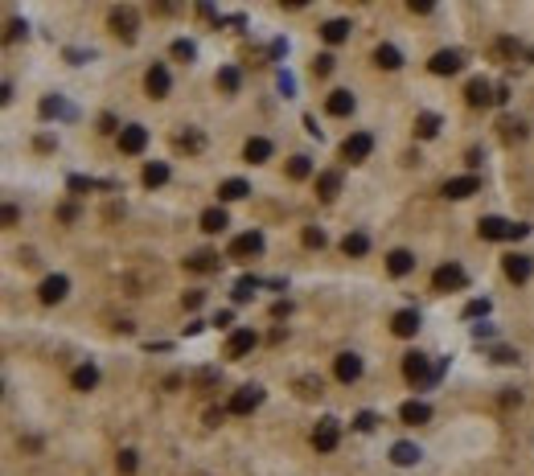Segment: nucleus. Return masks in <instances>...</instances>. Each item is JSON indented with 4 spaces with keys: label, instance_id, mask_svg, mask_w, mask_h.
I'll return each mask as SVG.
<instances>
[{
    "label": "nucleus",
    "instance_id": "1",
    "mask_svg": "<svg viewBox=\"0 0 534 476\" xmlns=\"http://www.w3.org/2000/svg\"><path fill=\"white\" fill-rule=\"evenodd\" d=\"M477 234L485 243H505V238H526L531 226L526 222H505V218H481L477 222Z\"/></svg>",
    "mask_w": 534,
    "mask_h": 476
},
{
    "label": "nucleus",
    "instance_id": "2",
    "mask_svg": "<svg viewBox=\"0 0 534 476\" xmlns=\"http://www.w3.org/2000/svg\"><path fill=\"white\" fill-rule=\"evenodd\" d=\"M464 284H469V275H464V267H456V263H444V267L432 271V288H436V292H452V288H464Z\"/></svg>",
    "mask_w": 534,
    "mask_h": 476
},
{
    "label": "nucleus",
    "instance_id": "3",
    "mask_svg": "<svg viewBox=\"0 0 534 476\" xmlns=\"http://www.w3.org/2000/svg\"><path fill=\"white\" fill-rule=\"evenodd\" d=\"M337 443H341V423L325 415V419L316 423V432H312V448H316V452H333Z\"/></svg>",
    "mask_w": 534,
    "mask_h": 476
},
{
    "label": "nucleus",
    "instance_id": "4",
    "mask_svg": "<svg viewBox=\"0 0 534 476\" xmlns=\"http://www.w3.org/2000/svg\"><path fill=\"white\" fill-rule=\"evenodd\" d=\"M370 152H374V136H370V131H354V136H346V144H341V156H346L350 165L366 161Z\"/></svg>",
    "mask_w": 534,
    "mask_h": 476
},
{
    "label": "nucleus",
    "instance_id": "5",
    "mask_svg": "<svg viewBox=\"0 0 534 476\" xmlns=\"http://www.w3.org/2000/svg\"><path fill=\"white\" fill-rule=\"evenodd\" d=\"M259 402H264V390L259 386H243V390L230 394V407H226V411H230V415H251Z\"/></svg>",
    "mask_w": 534,
    "mask_h": 476
},
{
    "label": "nucleus",
    "instance_id": "6",
    "mask_svg": "<svg viewBox=\"0 0 534 476\" xmlns=\"http://www.w3.org/2000/svg\"><path fill=\"white\" fill-rule=\"evenodd\" d=\"M403 374H407V382H436V370L428 366L423 353H407L403 357Z\"/></svg>",
    "mask_w": 534,
    "mask_h": 476
},
{
    "label": "nucleus",
    "instance_id": "7",
    "mask_svg": "<svg viewBox=\"0 0 534 476\" xmlns=\"http://www.w3.org/2000/svg\"><path fill=\"white\" fill-rule=\"evenodd\" d=\"M148 148V128H140V124H128V128H120V152H128V156H140Z\"/></svg>",
    "mask_w": 534,
    "mask_h": 476
},
{
    "label": "nucleus",
    "instance_id": "8",
    "mask_svg": "<svg viewBox=\"0 0 534 476\" xmlns=\"http://www.w3.org/2000/svg\"><path fill=\"white\" fill-rule=\"evenodd\" d=\"M501 271H505V279L526 284V279L534 275V259L531 255H505V259H501Z\"/></svg>",
    "mask_w": 534,
    "mask_h": 476
},
{
    "label": "nucleus",
    "instance_id": "9",
    "mask_svg": "<svg viewBox=\"0 0 534 476\" xmlns=\"http://www.w3.org/2000/svg\"><path fill=\"white\" fill-rule=\"evenodd\" d=\"M264 251V234L259 230H247L230 243V259H247V255H259Z\"/></svg>",
    "mask_w": 534,
    "mask_h": 476
},
{
    "label": "nucleus",
    "instance_id": "10",
    "mask_svg": "<svg viewBox=\"0 0 534 476\" xmlns=\"http://www.w3.org/2000/svg\"><path fill=\"white\" fill-rule=\"evenodd\" d=\"M460 66H464V54H460V49H440V54H432V62H428L432 74H456Z\"/></svg>",
    "mask_w": 534,
    "mask_h": 476
},
{
    "label": "nucleus",
    "instance_id": "11",
    "mask_svg": "<svg viewBox=\"0 0 534 476\" xmlns=\"http://www.w3.org/2000/svg\"><path fill=\"white\" fill-rule=\"evenodd\" d=\"M169 87H173V79H169V70H165L161 62H152V70L144 74V90H148L152 99H165V95H169Z\"/></svg>",
    "mask_w": 534,
    "mask_h": 476
},
{
    "label": "nucleus",
    "instance_id": "12",
    "mask_svg": "<svg viewBox=\"0 0 534 476\" xmlns=\"http://www.w3.org/2000/svg\"><path fill=\"white\" fill-rule=\"evenodd\" d=\"M333 374H337V382H357L362 378V357L357 353H337V361H333Z\"/></svg>",
    "mask_w": 534,
    "mask_h": 476
},
{
    "label": "nucleus",
    "instance_id": "13",
    "mask_svg": "<svg viewBox=\"0 0 534 476\" xmlns=\"http://www.w3.org/2000/svg\"><path fill=\"white\" fill-rule=\"evenodd\" d=\"M111 33H115V38H124V42H136V13L128 8V4L111 13Z\"/></svg>",
    "mask_w": 534,
    "mask_h": 476
},
{
    "label": "nucleus",
    "instance_id": "14",
    "mask_svg": "<svg viewBox=\"0 0 534 476\" xmlns=\"http://www.w3.org/2000/svg\"><path fill=\"white\" fill-rule=\"evenodd\" d=\"M255 345H259V337H255L251 329H234L230 341H226V357H247Z\"/></svg>",
    "mask_w": 534,
    "mask_h": 476
},
{
    "label": "nucleus",
    "instance_id": "15",
    "mask_svg": "<svg viewBox=\"0 0 534 476\" xmlns=\"http://www.w3.org/2000/svg\"><path fill=\"white\" fill-rule=\"evenodd\" d=\"M481 189V181L477 177H452L444 185V197H452V202H464V197H473Z\"/></svg>",
    "mask_w": 534,
    "mask_h": 476
},
{
    "label": "nucleus",
    "instance_id": "16",
    "mask_svg": "<svg viewBox=\"0 0 534 476\" xmlns=\"http://www.w3.org/2000/svg\"><path fill=\"white\" fill-rule=\"evenodd\" d=\"M464 99H469V107H490V103H497V90H490L485 79H473L464 87Z\"/></svg>",
    "mask_w": 534,
    "mask_h": 476
},
{
    "label": "nucleus",
    "instance_id": "17",
    "mask_svg": "<svg viewBox=\"0 0 534 476\" xmlns=\"http://www.w3.org/2000/svg\"><path fill=\"white\" fill-rule=\"evenodd\" d=\"M66 292H70V279L66 275H49V279H42V288H38L42 304H58Z\"/></svg>",
    "mask_w": 534,
    "mask_h": 476
},
{
    "label": "nucleus",
    "instance_id": "18",
    "mask_svg": "<svg viewBox=\"0 0 534 476\" xmlns=\"http://www.w3.org/2000/svg\"><path fill=\"white\" fill-rule=\"evenodd\" d=\"M415 329H419V312L415 308H403V312L391 316V333L395 337H415Z\"/></svg>",
    "mask_w": 534,
    "mask_h": 476
},
{
    "label": "nucleus",
    "instance_id": "19",
    "mask_svg": "<svg viewBox=\"0 0 534 476\" xmlns=\"http://www.w3.org/2000/svg\"><path fill=\"white\" fill-rule=\"evenodd\" d=\"M243 156H247L251 165H264V161H271V140H264V136H251V140L243 144Z\"/></svg>",
    "mask_w": 534,
    "mask_h": 476
},
{
    "label": "nucleus",
    "instance_id": "20",
    "mask_svg": "<svg viewBox=\"0 0 534 476\" xmlns=\"http://www.w3.org/2000/svg\"><path fill=\"white\" fill-rule=\"evenodd\" d=\"M399 419L403 423H428V419H432V407L419 402V398H411V402H403L399 407Z\"/></svg>",
    "mask_w": 534,
    "mask_h": 476
},
{
    "label": "nucleus",
    "instance_id": "21",
    "mask_svg": "<svg viewBox=\"0 0 534 476\" xmlns=\"http://www.w3.org/2000/svg\"><path fill=\"white\" fill-rule=\"evenodd\" d=\"M325 111H329V115H350V111H354V95H350V90H329Z\"/></svg>",
    "mask_w": 534,
    "mask_h": 476
},
{
    "label": "nucleus",
    "instance_id": "22",
    "mask_svg": "<svg viewBox=\"0 0 534 476\" xmlns=\"http://www.w3.org/2000/svg\"><path fill=\"white\" fill-rule=\"evenodd\" d=\"M411 267H415V255H411V251H391V255H387V271H391L395 279L411 275Z\"/></svg>",
    "mask_w": 534,
    "mask_h": 476
},
{
    "label": "nucleus",
    "instance_id": "23",
    "mask_svg": "<svg viewBox=\"0 0 534 476\" xmlns=\"http://www.w3.org/2000/svg\"><path fill=\"white\" fill-rule=\"evenodd\" d=\"M247 193H251V185H247L243 177H230V181L218 185V197H222V202H243Z\"/></svg>",
    "mask_w": 534,
    "mask_h": 476
},
{
    "label": "nucleus",
    "instance_id": "24",
    "mask_svg": "<svg viewBox=\"0 0 534 476\" xmlns=\"http://www.w3.org/2000/svg\"><path fill=\"white\" fill-rule=\"evenodd\" d=\"M391 460H395L399 468H411V464H419V448H415V443H407V439H399V443L391 448Z\"/></svg>",
    "mask_w": 534,
    "mask_h": 476
},
{
    "label": "nucleus",
    "instance_id": "25",
    "mask_svg": "<svg viewBox=\"0 0 534 476\" xmlns=\"http://www.w3.org/2000/svg\"><path fill=\"white\" fill-rule=\"evenodd\" d=\"M350 29H354V25L337 17V21H325V25H321V38H325L329 45H337V42H346V38H350Z\"/></svg>",
    "mask_w": 534,
    "mask_h": 476
},
{
    "label": "nucleus",
    "instance_id": "26",
    "mask_svg": "<svg viewBox=\"0 0 534 476\" xmlns=\"http://www.w3.org/2000/svg\"><path fill=\"white\" fill-rule=\"evenodd\" d=\"M374 62H378L382 70H399V66H403V54L395 49V45H378V49H374Z\"/></svg>",
    "mask_w": 534,
    "mask_h": 476
},
{
    "label": "nucleus",
    "instance_id": "27",
    "mask_svg": "<svg viewBox=\"0 0 534 476\" xmlns=\"http://www.w3.org/2000/svg\"><path fill=\"white\" fill-rule=\"evenodd\" d=\"M185 267H189V271H202V275H206V271H218V267H222V259H218V255H210V251H197L193 259H185Z\"/></svg>",
    "mask_w": 534,
    "mask_h": 476
},
{
    "label": "nucleus",
    "instance_id": "28",
    "mask_svg": "<svg viewBox=\"0 0 534 476\" xmlns=\"http://www.w3.org/2000/svg\"><path fill=\"white\" fill-rule=\"evenodd\" d=\"M202 230H206V234H218V230H226V210H222V206H210V210L202 214Z\"/></svg>",
    "mask_w": 534,
    "mask_h": 476
},
{
    "label": "nucleus",
    "instance_id": "29",
    "mask_svg": "<svg viewBox=\"0 0 534 476\" xmlns=\"http://www.w3.org/2000/svg\"><path fill=\"white\" fill-rule=\"evenodd\" d=\"M337 189H341V173H321V177H316V193H321L325 202H333V197H337Z\"/></svg>",
    "mask_w": 534,
    "mask_h": 476
},
{
    "label": "nucleus",
    "instance_id": "30",
    "mask_svg": "<svg viewBox=\"0 0 534 476\" xmlns=\"http://www.w3.org/2000/svg\"><path fill=\"white\" fill-rule=\"evenodd\" d=\"M70 382H74V390H95V382H99V370L87 361V366H79V370L70 374Z\"/></svg>",
    "mask_w": 534,
    "mask_h": 476
},
{
    "label": "nucleus",
    "instance_id": "31",
    "mask_svg": "<svg viewBox=\"0 0 534 476\" xmlns=\"http://www.w3.org/2000/svg\"><path fill=\"white\" fill-rule=\"evenodd\" d=\"M436 131H440V115H432V111H423V115L415 120V136H419V140H432Z\"/></svg>",
    "mask_w": 534,
    "mask_h": 476
},
{
    "label": "nucleus",
    "instance_id": "32",
    "mask_svg": "<svg viewBox=\"0 0 534 476\" xmlns=\"http://www.w3.org/2000/svg\"><path fill=\"white\" fill-rule=\"evenodd\" d=\"M165 181H169V165H161V161H156V165H144V185H148V189H156V185H165Z\"/></svg>",
    "mask_w": 534,
    "mask_h": 476
},
{
    "label": "nucleus",
    "instance_id": "33",
    "mask_svg": "<svg viewBox=\"0 0 534 476\" xmlns=\"http://www.w3.org/2000/svg\"><path fill=\"white\" fill-rule=\"evenodd\" d=\"M341 251H346V255H366V251H370V238H366V234H346V238H341Z\"/></svg>",
    "mask_w": 534,
    "mask_h": 476
},
{
    "label": "nucleus",
    "instance_id": "34",
    "mask_svg": "<svg viewBox=\"0 0 534 476\" xmlns=\"http://www.w3.org/2000/svg\"><path fill=\"white\" fill-rule=\"evenodd\" d=\"M255 288H259V279H255V275H243V279L234 284V304H247L255 296Z\"/></svg>",
    "mask_w": 534,
    "mask_h": 476
},
{
    "label": "nucleus",
    "instance_id": "35",
    "mask_svg": "<svg viewBox=\"0 0 534 476\" xmlns=\"http://www.w3.org/2000/svg\"><path fill=\"white\" fill-rule=\"evenodd\" d=\"M288 177H292V181L312 177V161H309V156H292V161H288Z\"/></svg>",
    "mask_w": 534,
    "mask_h": 476
},
{
    "label": "nucleus",
    "instance_id": "36",
    "mask_svg": "<svg viewBox=\"0 0 534 476\" xmlns=\"http://www.w3.org/2000/svg\"><path fill=\"white\" fill-rule=\"evenodd\" d=\"M238 83H243V79H238V70H234V66H222V70H218V87H222L226 95H234Z\"/></svg>",
    "mask_w": 534,
    "mask_h": 476
},
{
    "label": "nucleus",
    "instance_id": "37",
    "mask_svg": "<svg viewBox=\"0 0 534 476\" xmlns=\"http://www.w3.org/2000/svg\"><path fill=\"white\" fill-rule=\"evenodd\" d=\"M136 464H140V460H136V452H132V448H124V452L115 456V468H120L124 476H132V473H136Z\"/></svg>",
    "mask_w": 534,
    "mask_h": 476
},
{
    "label": "nucleus",
    "instance_id": "38",
    "mask_svg": "<svg viewBox=\"0 0 534 476\" xmlns=\"http://www.w3.org/2000/svg\"><path fill=\"white\" fill-rule=\"evenodd\" d=\"M202 131H185V136H177V148H185V152H202Z\"/></svg>",
    "mask_w": 534,
    "mask_h": 476
},
{
    "label": "nucleus",
    "instance_id": "39",
    "mask_svg": "<svg viewBox=\"0 0 534 476\" xmlns=\"http://www.w3.org/2000/svg\"><path fill=\"white\" fill-rule=\"evenodd\" d=\"M333 62H337L333 54H316V62H312V74H321V79H325V74H333Z\"/></svg>",
    "mask_w": 534,
    "mask_h": 476
},
{
    "label": "nucleus",
    "instance_id": "40",
    "mask_svg": "<svg viewBox=\"0 0 534 476\" xmlns=\"http://www.w3.org/2000/svg\"><path fill=\"white\" fill-rule=\"evenodd\" d=\"M38 111H42V115H66V103L54 95V99H42V107H38Z\"/></svg>",
    "mask_w": 534,
    "mask_h": 476
},
{
    "label": "nucleus",
    "instance_id": "41",
    "mask_svg": "<svg viewBox=\"0 0 534 476\" xmlns=\"http://www.w3.org/2000/svg\"><path fill=\"white\" fill-rule=\"evenodd\" d=\"M485 312H490V300H469L464 304V316H469V320H477V316H485Z\"/></svg>",
    "mask_w": 534,
    "mask_h": 476
},
{
    "label": "nucleus",
    "instance_id": "42",
    "mask_svg": "<svg viewBox=\"0 0 534 476\" xmlns=\"http://www.w3.org/2000/svg\"><path fill=\"white\" fill-rule=\"evenodd\" d=\"M193 54H197V45H193V42H185V38H181V42H173V58H185V62H189Z\"/></svg>",
    "mask_w": 534,
    "mask_h": 476
},
{
    "label": "nucleus",
    "instance_id": "43",
    "mask_svg": "<svg viewBox=\"0 0 534 476\" xmlns=\"http://www.w3.org/2000/svg\"><path fill=\"white\" fill-rule=\"evenodd\" d=\"M305 247H316V251H321V247H325V230L309 226V230H305Z\"/></svg>",
    "mask_w": 534,
    "mask_h": 476
},
{
    "label": "nucleus",
    "instance_id": "44",
    "mask_svg": "<svg viewBox=\"0 0 534 476\" xmlns=\"http://www.w3.org/2000/svg\"><path fill=\"white\" fill-rule=\"evenodd\" d=\"M17 38H25V21H8V29H4V42H17Z\"/></svg>",
    "mask_w": 534,
    "mask_h": 476
},
{
    "label": "nucleus",
    "instance_id": "45",
    "mask_svg": "<svg viewBox=\"0 0 534 476\" xmlns=\"http://www.w3.org/2000/svg\"><path fill=\"white\" fill-rule=\"evenodd\" d=\"M374 423H378V419H374L370 411H362V415L354 419V427H357V432H374Z\"/></svg>",
    "mask_w": 534,
    "mask_h": 476
},
{
    "label": "nucleus",
    "instance_id": "46",
    "mask_svg": "<svg viewBox=\"0 0 534 476\" xmlns=\"http://www.w3.org/2000/svg\"><path fill=\"white\" fill-rule=\"evenodd\" d=\"M296 390H300V394H321V378H300Z\"/></svg>",
    "mask_w": 534,
    "mask_h": 476
},
{
    "label": "nucleus",
    "instance_id": "47",
    "mask_svg": "<svg viewBox=\"0 0 534 476\" xmlns=\"http://www.w3.org/2000/svg\"><path fill=\"white\" fill-rule=\"evenodd\" d=\"M70 189H74V193H87L90 181H87V177H70Z\"/></svg>",
    "mask_w": 534,
    "mask_h": 476
},
{
    "label": "nucleus",
    "instance_id": "48",
    "mask_svg": "<svg viewBox=\"0 0 534 476\" xmlns=\"http://www.w3.org/2000/svg\"><path fill=\"white\" fill-rule=\"evenodd\" d=\"M411 13H419V17H428V13H432V4H428V0H411Z\"/></svg>",
    "mask_w": 534,
    "mask_h": 476
},
{
    "label": "nucleus",
    "instance_id": "49",
    "mask_svg": "<svg viewBox=\"0 0 534 476\" xmlns=\"http://www.w3.org/2000/svg\"><path fill=\"white\" fill-rule=\"evenodd\" d=\"M288 312H292V308H288V300H280L275 308H271V316H275V320H280V316H288Z\"/></svg>",
    "mask_w": 534,
    "mask_h": 476
},
{
    "label": "nucleus",
    "instance_id": "50",
    "mask_svg": "<svg viewBox=\"0 0 534 476\" xmlns=\"http://www.w3.org/2000/svg\"><path fill=\"white\" fill-rule=\"evenodd\" d=\"M4 226H17V206H4Z\"/></svg>",
    "mask_w": 534,
    "mask_h": 476
},
{
    "label": "nucleus",
    "instance_id": "51",
    "mask_svg": "<svg viewBox=\"0 0 534 476\" xmlns=\"http://www.w3.org/2000/svg\"><path fill=\"white\" fill-rule=\"evenodd\" d=\"M230 320H234V312H218V316H214V325H218V329H226Z\"/></svg>",
    "mask_w": 534,
    "mask_h": 476
}]
</instances>
